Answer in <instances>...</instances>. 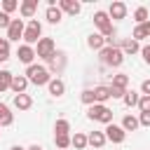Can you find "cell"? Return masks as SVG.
<instances>
[{"label": "cell", "instance_id": "9c48e42d", "mask_svg": "<svg viewBox=\"0 0 150 150\" xmlns=\"http://www.w3.org/2000/svg\"><path fill=\"white\" fill-rule=\"evenodd\" d=\"M16 56H19V61H21V63H26V66H33L35 49H33V47H28V45H21V47L16 49Z\"/></svg>", "mask_w": 150, "mask_h": 150}, {"label": "cell", "instance_id": "44dd1931", "mask_svg": "<svg viewBox=\"0 0 150 150\" xmlns=\"http://www.w3.org/2000/svg\"><path fill=\"white\" fill-rule=\"evenodd\" d=\"M117 47L122 49V54H136V52H141V45L136 40H122Z\"/></svg>", "mask_w": 150, "mask_h": 150}, {"label": "cell", "instance_id": "603a6c76", "mask_svg": "<svg viewBox=\"0 0 150 150\" xmlns=\"http://www.w3.org/2000/svg\"><path fill=\"white\" fill-rule=\"evenodd\" d=\"M138 91H134V89H127L124 91V96H122V103L127 105V108H134V105H138Z\"/></svg>", "mask_w": 150, "mask_h": 150}, {"label": "cell", "instance_id": "836d02e7", "mask_svg": "<svg viewBox=\"0 0 150 150\" xmlns=\"http://www.w3.org/2000/svg\"><path fill=\"white\" fill-rule=\"evenodd\" d=\"M138 110L141 112H150V96H141L138 98Z\"/></svg>", "mask_w": 150, "mask_h": 150}, {"label": "cell", "instance_id": "484cf974", "mask_svg": "<svg viewBox=\"0 0 150 150\" xmlns=\"http://www.w3.org/2000/svg\"><path fill=\"white\" fill-rule=\"evenodd\" d=\"M70 145H75L77 150H84L89 143H87V134H80V131H75V136H70Z\"/></svg>", "mask_w": 150, "mask_h": 150}, {"label": "cell", "instance_id": "83f0119b", "mask_svg": "<svg viewBox=\"0 0 150 150\" xmlns=\"http://www.w3.org/2000/svg\"><path fill=\"white\" fill-rule=\"evenodd\" d=\"M56 134H70V122L68 120H56L54 124V136Z\"/></svg>", "mask_w": 150, "mask_h": 150}, {"label": "cell", "instance_id": "f546056e", "mask_svg": "<svg viewBox=\"0 0 150 150\" xmlns=\"http://www.w3.org/2000/svg\"><path fill=\"white\" fill-rule=\"evenodd\" d=\"M9 84H12V73L9 70H0V94L5 89H9Z\"/></svg>", "mask_w": 150, "mask_h": 150}, {"label": "cell", "instance_id": "ba28073f", "mask_svg": "<svg viewBox=\"0 0 150 150\" xmlns=\"http://www.w3.org/2000/svg\"><path fill=\"white\" fill-rule=\"evenodd\" d=\"M23 19H12L9 28H7V40L9 42H19V38H23Z\"/></svg>", "mask_w": 150, "mask_h": 150}, {"label": "cell", "instance_id": "ac0fdd59", "mask_svg": "<svg viewBox=\"0 0 150 150\" xmlns=\"http://www.w3.org/2000/svg\"><path fill=\"white\" fill-rule=\"evenodd\" d=\"M12 103H14V108H16V110H28V108L33 105V98H30L28 94H16Z\"/></svg>", "mask_w": 150, "mask_h": 150}, {"label": "cell", "instance_id": "1f68e13d", "mask_svg": "<svg viewBox=\"0 0 150 150\" xmlns=\"http://www.w3.org/2000/svg\"><path fill=\"white\" fill-rule=\"evenodd\" d=\"M80 101L84 103V105H94L96 101H94V89H84L82 94H80Z\"/></svg>", "mask_w": 150, "mask_h": 150}, {"label": "cell", "instance_id": "4fadbf2b", "mask_svg": "<svg viewBox=\"0 0 150 150\" xmlns=\"http://www.w3.org/2000/svg\"><path fill=\"white\" fill-rule=\"evenodd\" d=\"M19 12H21L23 19H33V14L38 12V0H23L19 5Z\"/></svg>", "mask_w": 150, "mask_h": 150}, {"label": "cell", "instance_id": "52a82bcc", "mask_svg": "<svg viewBox=\"0 0 150 150\" xmlns=\"http://www.w3.org/2000/svg\"><path fill=\"white\" fill-rule=\"evenodd\" d=\"M103 134H105V141H110V143H124V138H127V131L120 124H108Z\"/></svg>", "mask_w": 150, "mask_h": 150}, {"label": "cell", "instance_id": "74e56055", "mask_svg": "<svg viewBox=\"0 0 150 150\" xmlns=\"http://www.w3.org/2000/svg\"><path fill=\"white\" fill-rule=\"evenodd\" d=\"M141 54H143V61L150 66V45H145V47H141Z\"/></svg>", "mask_w": 150, "mask_h": 150}, {"label": "cell", "instance_id": "30bf717a", "mask_svg": "<svg viewBox=\"0 0 150 150\" xmlns=\"http://www.w3.org/2000/svg\"><path fill=\"white\" fill-rule=\"evenodd\" d=\"M61 12H66V14H80L82 12V5L80 2H75V0H59V5H56Z\"/></svg>", "mask_w": 150, "mask_h": 150}, {"label": "cell", "instance_id": "ab89813d", "mask_svg": "<svg viewBox=\"0 0 150 150\" xmlns=\"http://www.w3.org/2000/svg\"><path fill=\"white\" fill-rule=\"evenodd\" d=\"M0 49H9V40L7 38H0Z\"/></svg>", "mask_w": 150, "mask_h": 150}, {"label": "cell", "instance_id": "60d3db41", "mask_svg": "<svg viewBox=\"0 0 150 150\" xmlns=\"http://www.w3.org/2000/svg\"><path fill=\"white\" fill-rule=\"evenodd\" d=\"M26 150H42L40 145H30V148H26Z\"/></svg>", "mask_w": 150, "mask_h": 150}, {"label": "cell", "instance_id": "e575fe53", "mask_svg": "<svg viewBox=\"0 0 150 150\" xmlns=\"http://www.w3.org/2000/svg\"><path fill=\"white\" fill-rule=\"evenodd\" d=\"M9 23H12V16L5 14V12H0V28H9Z\"/></svg>", "mask_w": 150, "mask_h": 150}, {"label": "cell", "instance_id": "6da1fadb", "mask_svg": "<svg viewBox=\"0 0 150 150\" xmlns=\"http://www.w3.org/2000/svg\"><path fill=\"white\" fill-rule=\"evenodd\" d=\"M26 80H28L30 84H35V87H42V84H49L52 75H49V68L33 63V66L26 68Z\"/></svg>", "mask_w": 150, "mask_h": 150}, {"label": "cell", "instance_id": "7c38bea8", "mask_svg": "<svg viewBox=\"0 0 150 150\" xmlns=\"http://www.w3.org/2000/svg\"><path fill=\"white\" fill-rule=\"evenodd\" d=\"M108 98H112V89H110V87H105V84L94 87V101H96V103H103V105H105Z\"/></svg>", "mask_w": 150, "mask_h": 150}, {"label": "cell", "instance_id": "5bb4252c", "mask_svg": "<svg viewBox=\"0 0 150 150\" xmlns=\"http://www.w3.org/2000/svg\"><path fill=\"white\" fill-rule=\"evenodd\" d=\"M108 16H110V19H117V21H120V19H124V16H127V5H124V2H120V0H117V2H112V5L108 7Z\"/></svg>", "mask_w": 150, "mask_h": 150}, {"label": "cell", "instance_id": "b9f144b4", "mask_svg": "<svg viewBox=\"0 0 150 150\" xmlns=\"http://www.w3.org/2000/svg\"><path fill=\"white\" fill-rule=\"evenodd\" d=\"M9 150H26V148H21V145H12Z\"/></svg>", "mask_w": 150, "mask_h": 150}, {"label": "cell", "instance_id": "277c9868", "mask_svg": "<svg viewBox=\"0 0 150 150\" xmlns=\"http://www.w3.org/2000/svg\"><path fill=\"white\" fill-rule=\"evenodd\" d=\"M87 117L91 120V122H101V124H112V110L108 108V105H103V103H94V105H89V110H87Z\"/></svg>", "mask_w": 150, "mask_h": 150}, {"label": "cell", "instance_id": "3957f363", "mask_svg": "<svg viewBox=\"0 0 150 150\" xmlns=\"http://www.w3.org/2000/svg\"><path fill=\"white\" fill-rule=\"evenodd\" d=\"M101 63H103V66H112V68L122 66V63H124V54H122V49H120L117 45H108V47H103V49H101Z\"/></svg>", "mask_w": 150, "mask_h": 150}, {"label": "cell", "instance_id": "2e32d148", "mask_svg": "<svg viewBox=\"0 0 150 150\" xmlns=\"http://www.w3.org/2000/svg\"><path fill=\"white\" fill-rule=\"evenodd\" d=\"M145 38H150V19H148L145 23H138V26L134 28V33H131V40H136V42H141V40H145Z\"/></svg>", "mask_w": 150, "mask_h": 150}, {"label": "cell", "instance_id": "d4e9b609", "mask_svg": "<svg viewBox=\"0 0 150 150\" xmlns=\"http://www.w3.org/2000/svg\"><path fill=\"white\" fill-rule=\"evenodd\" d=\"M124 131H136L141 124H138V117H134V115H124V120H122V124H120Z\"/></svg>", "mask_w": 150, "mask_h": 150}, {"label": "cell", "instance_id": "f35d334b", "mask_svg": "<svg viewBox=\"0 0 150 150\" xmlns=\"http://www.w3.org/2000/svg\"><path fill=\"white\" fill-rule=\"evenodd\" d=\"M9 59V49H0V63H5Z\"/></svg>", "mask_w": 150, "mask_h": 150}, {"label": "cell", "instance_id": "d6a6232c", "mask_svg": "<svg viewBox=\"0 0 150 150\" xmlns=\"http://www.w3.org/2000/svg\"><path fill=\"white\" fill-rule=\"evenodd\" d=\"M14 9H19V2L16 0H2V12L5 14H12Z\"/></svg>", "mask_w": 150, "mask_h": 150}, {"label": "cell", "instance_id": "cb8c5ba5", "mask_svg": "<svg viewBox=\"0 0 150 150\" xmlns=\"http://www.w3.org/2000/svg\"><path fill=\"white\" fill-rule=\"evenodd\" d=\"M14 122V115L9 112V105L0 103V127H9Z\"/></svg>", "mask_w": 150, "mask_h": 150}, {"label": "cell", "instance_id": "4dcf8cb0", "mask_svg": "<svg viewBox=\"0 0 150 150\" xmlns=\"http://www.w3.org/2000/svg\"><path fill=\"white\" fill-rule=\"evenodd\" d=\"M134 19H136V23H145L148 21V9L145 7H136L134 9Z\"/></svg>", "mask_w": 150, "mask_h": 150}, {"label": "cell", "instance_id": "5b68a950", "mask_svg": "<svg viewBox=\"0 0 150 150\" xmlns=\"http://www.w3.org/2000/svg\"><path fill=\"white\" fill-rule=\"evenodd\" d=\"M40 38H42V23H40L38 19H30L28 26L23 28V40H26V45L30 47V45H38Z\"/></svg>", "mask_w": 150, "mask_h": 150}, {"label": "cell", "instance_id": "7402d4cb", "mask_svg": "<svg viewBox=\"0 0 150 150\" xmlns=\"http://www.w3.org/2000/svg\"><path fill=\"white\" fill-rule=\"evenodd\" d=\"M45 19H47L49 23H61V19H63V12H61L59 7H47V12H45Z\"/></svg>", "mask_w": 150, "mask_h": 150}, {"label": "cell", "instance_id": "ffe728a7", "mask_svg": "<svg viewBox=\"0 0 150 150\" xmlns=\"http://www.w3.org/2000/svg\"><path fill=\"white\" fill-rule=\"evenodd\" d=\"M87 143L94 145V148H103L108 141H105V134H103V131H91V134L87 136Z\"/></svg>", "mask_w": 150, "mask_h": 150}, {"label": "cell", "instance_id": "8fae6325", "mask_svg": "<svg viewBox=\"0 0 150 150\" xmlns=\"http://www.w3.org/2000/svg\"><path fill=\"white\" fill-rule=\"evenodd\" d=\"M26 87H28L26 75H12V84H9V89L14 91V96H16V94H26Z\"/></svg>", "mask_w": 150, "mask_h": 150}, {"label": "cell", "instance_id": "f1b7e54d", "mask_svg": "<svg viewBox=\"0 0 150 150\" xmlns=\"http://www.w3.org/2000/svg\"><path fill=\"white\" fill-rule=\"evenodd\" d=\"M54 143H56L59 150H66V148L70 145V136H68V134H56V136H54Z\"/></svg>", "mask_w": 150, "mask_h": 150}, {"label": "cell", "instance_id": "8992f818", "mask_svg": "<svg viewBox=\"0 0 150 150\" xmlns=\"http://www.w3.org/2000/svg\"><path fill=\"white\" fill-rule=\"evenodd\" d=\"M54 54H56V45H54V40H52V38H40L38 49H35V56L42 59V61H49Z\"/></svg>", "mask_w": 150, "mask_h": 150}, {"label": "cell", "instance_id": "9a60e30c", "mask_svg": "<svg viewBox=\"0 0 150 150\" xmlns=\"http://www.w3.org/2000/svg\"><path fill=\"white\" fill-rule=\"evenodd\" d=\"M47 89H49V94H52L54 98H59V96L66 94V84H63V80H59V77H52L49 84H47Z\"/></svg>", "mask_w": 150, "mask_h": 150}, {"label": "cell", "instance_id": "8d00e7d4", "mask_svg": "<svg viewBox=\"0 0 150 150\" xmlns=\"http://www.w3.org/2000/svg\"><path fill=\"white\" fill-rule=\"evenodd\" d=\"M141 94L143 96H150V80H143L141 82Z\"/></svg>", "mask_w": 150, "mask_h": 150}, {"label": "cell", "instance_id": "d6986e66", "mask_svg": "<svg viewBox=\"0 0 150 150\" xmlns=\"http://www.w3.org/2000/svg\"><path fill=\"white\" fill-rule=\"evenodd\" d=\"M112 89H120V91H127V87H129V75H124V73H117V75H112V84H110Z\"/></svg>", "mask_w": 150, "mask_h": 150}, {"label": "cell", "instance_id": "4316f807", "mask_svg": "<svg viewBox=\"0 0 150 150\" xmlns=\"http://www.w3.org/2000/svg\"><path fill=\"white\" fill-rule=\"evenodd\" d=\"M49 63H52V73H59L61 68H63V63H66V59H63V54L61 52H56L52 59H49Z\"/></svg>", "mask_w": 150, "mask_h": 150}, {"label": "cell", "instance_id": "7a4b0ae2", "mask_svg": "<svg viewBox=\"0 0 150 150\" xmlns=\"http://www.w3.org/2000/svg\"><path fill=\"white\" fill-rule=\"evenodd\" d=\"M94 26L98 28V33H101L105 40H112V38H115V26H112L108 12H103V9L94 12Z\"/></svg>", "mask_w": 150, "mask_h": 150}, {"label": "cell", "instance_id": "d590c367", "mask_svg": "<svg viewBox=\"0 0 150 150\" xmlns=\"http://www.w3.org/2000/svg\"><path fill=\"white\" fill-rule=\"evenodd\" d=\"M138 124H141V127H150V112H141Z\"/></svg>", "mask_w": 150, "mask_h": 150}, {"label": "cell", "instance_id": "e0dca14e", "mask_svg": "<svg viewBox=\"0 0 150 150\" xmlns=\"http://www.w3.org/2000/svg\"><path fill=\"white\" fill-rule=\"evenodd\" d=\"M87 45H89V49H96V52H101V49L105 47V38H103L101 33H91V35L87 38Z\"/></svg>", "mask_w": 150, "mask_h": 150}]
</instances>
